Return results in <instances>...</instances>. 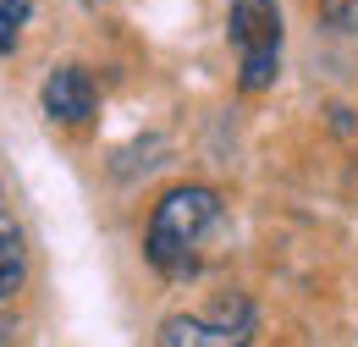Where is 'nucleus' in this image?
<instances>
[{
	"instance_id": "8",
	"label": "nucleus",
	"mask_w": 358,
	"mask_h": 347,
	"mask_svg": "<svg viewBox=\"0 0 358 347\" xmlns=\"http://www.w3.org/2000/svg\"><path fill=\"white\" fill-rule=\"evenodd\" d=\"M89 6H94V0H89Z\"/></svg>"
},
{
	"instance_id": "7",
	"label": "nucleus",
	"mask_w": 358,
	"mask_h": 347,
	"mask_svg": "<svg viewBox=\"0 0 358 347\" xmlns=\"http://www.w3.org/2000/svg\"><path fill=\"white\" fill-rule=\"evenodd\" d=\"M28 22V0H0V50H11Z\"/></svg>"
},
{
	"instance_id": "3",
	"label": "nucleus",
	"mask_w": 358,
	"mask_h": 347,
	"mask_svg": "<svg viewBox=\"0 0 358 347\" xmlns=\"http://www.w3.org/2000/svg\"><path fill=\"white\" fill-rule=\"evenodd\" d=\"M254 337V314L248 304L237 309H221V314H171L160 325V347H248Z\"/></svg>"
},
{
	"instance_id": "5",
	"label": "nucleus",
	"mask_w": 358,
	"mask_h": 347,
	"mask_svg": "<svg viewBox=\"0 0 358 347\" xmlns=\"http://www.w3.org/2000/svg\"><path fill=\"white\" fill-rule=\"evenodd\" d=\"M22 287V232L0 215V298H11Z\"/></svg>"
},
{
	"instance_id": "2",
	"label": "nucleus",
	"mask_w": 358,
	"mask_h": 347,
	"mask_svg": "<svg viewBox=\"0 0 358 347\" xmlns=\"http://www.w3.org/2000/svg\"><path fill=\"white\" fill-rule=\"evenodd\" d=\"M231 44H237V66H243V88L259 94L275 83L281 72V11L275 0H231Z\"/></svg>"
},
{
	"instance_id": "1",
	"label": "nucleus",
	"mask_w": 358,
	"mask_h": 347,
	"mask_svg": "<svg viewBox=\"0 0 358 347\" xmlns=\"http://www.w3.org/2000/svg\"><path fill=\"white\" fill-rule=\"evenodd\" d=\"M221 220V199L210 187H171L143 232V254L160 276H193L199 270V243Z\"/></svg>"
},
{
	"instance_id": "6",
	"label": "nucleus",
	"mask_w": 358,
	"mask_h": 347,
	"mask_svg": "<svg viewBox=\"0 0 358 347\" xmlns=\"http://www.w3.org/2000/svg\"><path fill=\"white\" fill-rule=\"evenodd\" d=\"M320 22L336 34H358V0H320Z\"/></svg>"
},
{
	"instance_id": "4",
	"label": "nucleus",
	"mask_w": 358,
	"mask_h": 347,
	"mask_svg": "<svg viewBox=\"0 0 358 347\" xmlns=\"http://www.w3.org/2000/svg\"><path fill=\"white\" fill-rule=\"evenodd\" d=\"M94 78L83 72V66H55L45 83V111L55 116V122H66V127H83L94 116Z\"/></svg>"
}]
</instances>
